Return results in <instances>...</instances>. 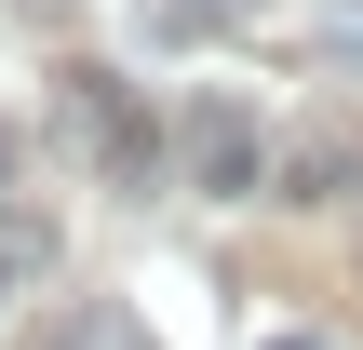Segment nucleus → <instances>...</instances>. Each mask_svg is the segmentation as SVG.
Wrapping results in <instances>:
<instances>
[{"mask_svg": "<svg viewBox=\"0 0 363 350\" xmlns=\"http://www.w3.org/2000/svg\"><path fill=\"white\" fill-rule=\"evenodd\" d=\"M175 175H189L202 202H256V189L283 175V148H269V121H256L242 94H189V108H175Z\"/></svg>", "mask_w": 363, "mask_h": 350, "instance_id": "nucleus-1", "label": "nucleus"}, {"mask_svg": "<svg viewBox=\"0 0 363 350\" xmlns=\"http://www.w3.org/2000/svg\"><path fill=\"white\" fill-rule=\"evenodd\" d=\"M54 121L81 135V162H94V175L148 189V162H162V121H148V108H135L108 67H67V81H54Z\"/></svg>", "mask_w": 363, "mask_h": 350, "instance_id": "nucleus-2", "label": "nucleus"}, {"mask_svg": "<svg viewBox=\"0 0 363 350\" xmlns=\"http://www.w3.org/2000/svg\"><path fill=\"white\" fill-rule=\"evenodd\" d=\"M363 175V148L350 135H296V148H283V175H269V189H283V202H337V189H350Z\"/></svg>", "mask_w": 363, "mask_h": 350, "instance_id": "nucleus-3", "label": "nucleus"}, {"mask_svg": "<svg viewBox=\"0 0 363 350\" xmlns=\"http://www.w3.org/2000/svg\"><path fill=\"white\" fill-rule=\"evenodd\" d=\"M54 350H162V337H148V324H135L121 297H81V310L54 324Z\"/></svg>", "mask_w": 363, "mask_h": 350, "instance_id": "nucleus-4", "label": "nucleus"}, {"mask_svg": "<svg viewBox=\"0 0 363 350\" xmlns=\"http://www.w3.org/2000/svg\"><path fill=\"white\" fill-rule=\"evenodd\" d=\"M229 13H242V0H148V27H162V40H202V27H229Z\"/></svg>", "mask_w": 363, "mask_h": 350, "instance_id": "nucleus-5", "label": "nucleus"}, {"mask_svg": "<svg viewBox=\"0 0 363 350\" xmlns=\"http://www.w3.org/2000/svg\"><path fill=\"white\" fill-rule=\"evenodd\" d=\"M310 40H323V54H337V67H363V0H337V13H323V27H310Z\"/></svg>", "mask_w": 363, "mask_h": 350, "instance_id": "nucleus-6", "label": "nucleus"}, {"mask_svg": "<svg viewBox=\"0 0 363 350\" xmlns=\"http://www.w3.org/2000/svg\"><path fill=\"white\" fill-rule=\"evenodd\" d=\"M256 350H323V337H256Z\"/></svg>", "mask_w": 363, "mask_h": 350, "instance_id": "nucleus-7", "label": "nucleus"}]
</instances>
